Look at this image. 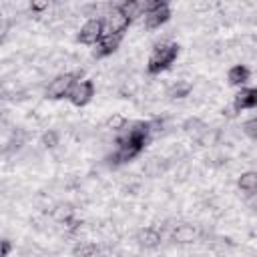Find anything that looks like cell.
I'll return each instance as SVG.
<instances>
[{
  "label": "cell",
  "mask_w": 257,
  "mask_h": 257,
  "mask_svg": "<svg viewBox=\"0 0 257 257\" xmlns=\"http://www.w3.org/2000/svg\"><path fill=\"white\" fill-rule=\"evenodd\" d=\"M151 133H153V122H149V120L131 122V126L120 131V135L116 137V149L108 157L110 165L116 167V165H122V163L137 159L145 151V147L149 145Z\"/></svg>",
  "instance_id": "cell-1"
},
{
  "label": "cell",
  "mask_w": 257,
  "mask_h": 257,
  "mask_svg": "<svg viewBox=\"0 0 257 257\" xmlns=\"http://www.w3.org/2000/svg\"><path fill=\"white\" fill-rule=\"evenodd\" d=\"M179 44L177 42H161L157 44L147 60V70L149 74H161L163 70H167L179 56Z\"/></svg>",
  "instance_id": "cell-2"
},
{
  "label": "cell",
  "mask_w": 257,
  "mask_h": 257,
  "mask_svg": "<svg viewBox=\"0 0 257 257\" xmlns=\"http://www.w3.org/2000/svg\"><path fill=\"white\" fill-rule=\"evenodd\" d=\"M76 80H80V78H78L74 72H62V74H56V76L48 82V86H46V90H44V96L50 98V100L68 98V94H70L72 86L76 84Z\"/></svg>",
  "instance_id": "cell-3"
},
{
  "label": "cell",
  "mask_w": 257,
  "mask_h": 257,
  "mask_svg": "<svg viewBox=\"0 0 257 257\" xmlns=\"http://www.w3.org/2000/svg\"><path fill=\"white\" fill-rule=\"evenodd\" d=\"M102 36H104V22H102V18H88V20L80 26V30H78V34H76V40H78L80 44L94 46Z\"/></svg>",
  "instance_id": "cell-4"
},
{
  "label": "cell",
  "mask_w": 257,
  "mask_h": 257,
  "mask_svg": "<svg viewBox=\"0 0 257 257\" xmlns=\"http://www.w3.org/2000/svg\"><path fill=\"white\" fill-rule=\"evenodd\" d=\"M102 22H104V34H116V36H124V32L133 24V20L118 10V6H112V10L102 18Z\"/></svg>",
  "instance_id": "cell-5"
},
{
  "label": "cell",
  "mask_w": 257,
  "mask_h": 257,
  "mask_svg": "<svg viewBox=\"0 0 257 257\" xmlns=\"http://www.w3.org/2000/svg\"><path fill=\"white\" fill-rule=\"evenodd\" d=\"M143 20H145L147 30H157V28H161L163 24H167L171 20V6L163 0H155V6L151 8V12Z\"/></svg>",
  "instance_id": "cell-6"
},
{
  "label": "cell",
  "mask_w": 257,
  "mask_h": 257,
  "mask_svg": "<svg viewBox=\"0 0 257 257\" xmlns=\"http://www.w3.org/2000/svg\"><path fill=\"white\" fill-rule=\"evenodd\" d=\"M94 82L90 80V78H82V80H76V84L72 86V90H70V94H68V100H70V104H74V106H86L90 100H92V96H94Z\"/></svg>",
  "instance_id": "cell-7"
},
{
  "label": "cell",
  "mask_w": 257,
  "mask_h": 257,
  "mask_svg": "<svg viewBox=\"0 0 257 257\" xmlns=\"http://www.w3.org/2000/svg\"><path fill=\"white\" fill-rule=\"evenodd\" d=\"M116 6L126 18H131L135 22L137 18H145L151 12V8L155 6V0H126V2H120Z\"/></svg>",
  "instance_id": "cell-8"
},
{
  "label": "cell",
  "mask_w": 257,
  "mask_h": 257,
  "mask_svg": "<svg viewBox=\"0 0 257 257\" xmlns=\"http://www.w3.org/2000/svg\"><path fill=\"white\" fill-rule=\"evenodd\" d=\"M249 108H257V86H243L233 98L235 112L249 110Z\"/></svg>",
  "instance_id": "cell-9"
},
{
  "label": "cell",
  "mask_w": 257,
  "mask_h": 257,
  "mask_svg": "<svg viewBox=\"0 0 257 257\" xmlns=\"http://www.w3.org/2000/svg\"><path fill=\"white\" fill-rule=\"evenodd\" d=\"M120 40L122 36H116V34H104L96 44H94V50H92V56L94 58H106L110 54H114L120 46Z\"/></svg>",
  "instance_id": "cell-10"
},
{
  "label": "cell",
  "mask_w": 257,
  "mask_h": 257,
  "mask_svg": "<svg viewBox=\"0 0 257 257\" xmlns=\"http://www.w3.org/2000/svg\"><path fill=\"white\" fill-rule=\"evenodd\" d=\"M249 78H251V70L245 64H235L227 72V80L231 86H243L249 82Z\"/></svg>",
  "instance_id": "cell-11"
},
{
  "label": "cell",
  "mask_w": 257,
  "mask_h": 257,
  "mask_svg": "<svg viewBox=\"0 0 257 257\" xmlns=\"http://www.w3.org/2000/svg\"><path fill=\"white\" fill-rule=\"evenodd\" d=\"M137 241H139V245H143L147 249H155L161 243V233L155 227H145L137 233Z\"/></svg>",
  "instance_id": "cell-12"
},
{
  "label": "cell",
  "mask_w": 257,
  "mask_h": 257,
  "mask_svg": "<svg viewBox=\"0 0 257 257\" xmlns=\"http://www.w3.org/2000/svg\"><path fill=\"white\" fill-rule=\"evenodd\" d=\"M195 239H197V229L189 223H181L173 231V241L177 243H193Z\"/></svg>",
  "instance_id": "cell-13"
},
{
  "label": "cell",
  "mask_w": 257,
  "mask_h": 257,
  "mask_svg": "<svg viewBox=\"0 0 257 257\" xmlns=\"http://www.w3.org/2000/svg\"><path fill=\"white\" fill-rule=\"evenodd\" d=\"M237 187L247 193V195H253L257 193V173L255 171H245L241 173V177L237 179Z\"/></svg>",
  "instance_id": "cell-14"
},
{
  "label": "cell",
  "mask_w": 257,
  "mask_h": 257,
  "mask_svg": "<svg viewBox=\"0 0 257 257\" xmlns=\"http://www.w3.org/2000/svg\"><path fill=\"white\" fill-rule=\"evenodd\" d=\"M191 90H193L191 82H177L169 88V96L171 98H185V96H189Z\"/></svg>",
  "instance_id": "cell-15"
},
{
  "label": "cell",
  "mask_w": 257,
  "mask_h": 257,
  "mask_svg": "<svg viewBox=\"0 0 257 257\" xmlns=\"http://www.w3.org/2000/svg\"><path fill=\"white\" fill-rule=\"evenodd\" d=\"M96 251H98V247H96L94 243H80V245H76V247L72 249V253H74L76 257H94Z\"/></svg>",
  "instance_id": "cell-16"
},
{
  "label": "cell",
  "mask_w": 257,
  "mask_h": 257,
  "mask_svg": "<svg viewBox=\"0 0 257 257\" xmlns=\"http://www.w3.org/2000/svg\"><path fill=\"white\" fill-rule=\"evenodd\" d=\"M126 124H128V120L122 114H112L106 118V128H110V131H124Z\"/></svg>",
  "instance_id": "cell-17"
},
{
  "label": "cell",
  "mask_w": 257,
  "mask_h": 257,
  "mask_svg": "<svg viewBox=\"0 0 257 257\" xmlns=\"http://www.w3.org/2000/svg\"><path fill=\"white\" fill-rule=\"evenodd\" d=\"M243 133H245L251 141H255V143H257V116L247 118V120L243 122Z\"/></svg>",
  "instance_id": "cell-18"
},
{
  "label": "cell",
  "mask_w": 257,
  "mask_h": 257,
  "mask_svg": "<svg viewBox=\"0 0 257 257\" xmlns=\"http://www.w3.org/2000/svg\"><path fill=\"white\" fill-rule=\"evenodd\" d=\"M40 143H42L46 149H54V147L58 145V135H56L54 131H48V133H44V135H42Z\"/></svg>",
  "instance_id": "cell-19"
},
{
  "label": "cell",
  "mask_w": 257,
  "mask_h": 257,
  "mask_svg": "<svg viewBox=\"0 0 257 257\" xmlns=\"http://www.w3.org/2000/svg\"><path fill=\"white\" fill-rule=\"evenodd\" d=\"M10 251H12V243H10V239H2V257H8Z\"/></svg>",
  "instance_id": "cell-20"
},
{
  "label": "cell",
  "mask_w": 257,
  "mask_h": 257,
  "mask_svg": "<svg viewBox=\"0 0 257 257\" xmlns=\"http://www.w3.org/2000/svg\"><path fill=\"white\" fill-rule=\"evenodd\" d=\"M46 8H48V2H32L30 4V10H34V12H42Z\"/></svg>",
  "instance_id": "cell-21"
},
{
  "label": "cell",
  "mask_w": 257,
  "mask_h": 257,
  "mask_svg": "<svg viewBox=\"0 0 257 257\" xmlns=\"http://www.w3.org/2000/svg\"><path fill=\"white\" fill-rule=\"evenodd\" d=\"M249 207H251V209H253V211L257 213V193H253V195H251V201H249Z\"/></svg>",
  "instance_id": "cell-22"
}]
</instances>
